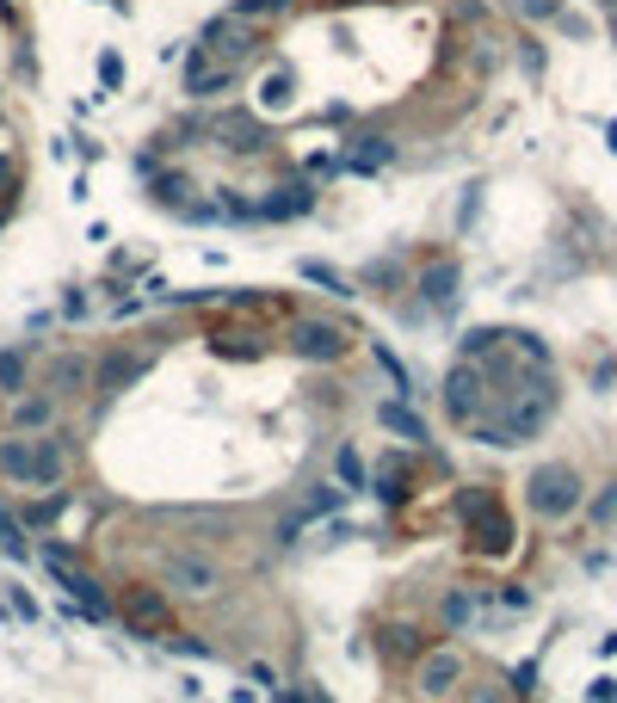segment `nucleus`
I'll return each mask as SVG.
<instances>
[{
	"label": "nucleus",
	"mask_w": 617,
	"mask_h": 703,
	"mask_svg": "<svg viewBox=\"0 0 617 703\" xmlns=\"http://www.w3.org/2000/svg\"><path fill=\"white\" fill-rule=\"evenodd\" d=\"M383 654H389V660H414V666H420V660H426V636H420L414 623H389V629H383Z\"/></svg>",
	"instance_id": "nucleus-16"
},
{
	"label": "nucleus",
	"mask_w": 617,
	"mask_h": 703,
	"mask_svg": "<svg viewBox=\"0 0 617 703\" xmlns=\"http://www.w3.org/2000/svg\"><path fill=\"white\" fill-rule=\"evenodd\" d=\"M445 407H451L457 426H482L488 420V364L482 358H463L445 377Z\"/></svg>",
	"instance_id": "nucleus-4"
},
{
	"label": "nucleus",
	"mask_w": 617,
	"mask_h": 703,
	"mask_svg": "<svg viewBox=\"0 0 617 703\" xmlns=\"http://www.w3.org/2000/svg\"><path fill=\"white\" fill-rule=\"evenodd\" d=\"M7 185H13V161H7V155H0V192H7Z\"/></svg>",
	"instance_id": "nucleus-35"
},
{
	"label": "nucleus",
	"mask_w": 617,
	"mask_h": 703,
	"mask_svg": "<svg viewBox=\"0 0 617 703\" xmlns=\"http://www.w3.org/2000/svg\"><path fill=\"white\" fill-rule=\"evenodd\" d=\"M19 383H25V346L0 352V389H19Z\"/></svg>",
	"instance_id": "nucleus-24"
},
{
	"label": "nucleus",
	"mask_w": 617,
	"mask_h": 703,
	"mask_svg": "<svg viewBox=\"0 0 617 703\" xmlns=\"http://www.w3.org/2000/svg\"><path fill=\"white\" fill-rule=\"evenodd\" d=\"M118 81H124V56L105 50V56H99V87H118Z\"/></svg>",
	"instance_id": "nucleus-30"
},
{
	"label": "nucleus",
	"mask_w": 617,
	"mask_h": 703,
	"mask_svg": "<svg viewBox=\"0 0 617 703\" xmlns=\"http://www.w3.org/2000/svg\"><path fill=\"white\" fill-rule=\"evenodd\" d=\"M463 525H469V549L476 555H506L513 549V518L494 494H463Z\"/></svg>",
	"instance_id": "nucleus-3"
},
{
	"label": "nucleus",
	"mask_w": 617,
	"mask_h": 703,
	"mask_svg": "<svg viewBox=\"0 0 617 703\" xmlns=\"http://www.w3.org/2000/svg\"><path fill=\"white\" fill-rule=\"evenodd\" d=\"M309 210H315V185L309 179H290V185H278V192H266L260 204H253V216H272V222L309 216Z\"/></svg>",
	"instance_id": "nucleus-10"
},
{
	"label": "nucleus",
	"mask_w": 617,
	"mask_h": 703,
	"mask_svg": "<svg viewBox=\"0 0 617 703\" xmlns=\"http://www.w3.org/2000/svg\"><path fill=\"white\" fill-rule=\"evenodd\" d=\"M235 74H241L235 62L210 56L204 44H192V50H186V74H179V81H186V93H192V99H216V93H229V87H235Z\"/></svg>",
	"instance_id": "nucleus-7"
},
{
	"label": "nucleus",
	"mask_w": 617,
	"mask_h": 703,
	"mask_svg": "<svg viewBox=\"0 0 617 703\" xmlns=\"http://www.w3.org/2000/svg\"><path fill=\"white\" fill-rule=\"evenodd\" d=\"M599 7H617V0H599Z\"/></svg>",
	"instance_id": "nucleus-37"
},
{
	"label": "nucleus",
	"mask_w": 617,
	"mask_h": 703,
	"mask_svg": "<svg viewBox=\"0 0 617 703\" xmlns=\"http://www.w3.org/2000/svg\"><path fill=\"white\" fill-rule=\"evenodd\" d=\"M0 555H13V562H25V537H19V525L7 512H0Z\"/></svg>",
	"instance_id": "nucleus-28"
},
{
	"label": "nucleus",
	"mask_w": 617,
	"mask_h": 703,
	"mask_svg": "<svg viewBox=\"0 0 617 703\" xmlns=\"http://www.w3.org/2000/svg\"><path fill=\"white\" fill-rule=\"evenodd\" d=\"M0 475L13 488H62L68 444L62 438H0Z\"/></svg>",
	"instance_id": "nucleus-1"
},
{
	"label": "nucleus",
	"mask_w": 617,
	"mask_h": 703,
	"mask_svg": "<svg viewBox=\"0 0 617 703\" xmlns=\"http://www.w3.org/2000/svg\"><path fill=\"white\" fill-rule=\"evenodd\" d=\"M50 574H56V586L68 592V605H75L81 617H93V623L112 617V599L99 592V580H93V574H81V568H68V555H50Z\"/></svg>",
	"instance_id": "nucleus-8"
},
{
	"label": "nucleus",
	"mask_w": 617,
	"mask_h": 703,
	"mask_svg": "<svg viewBox=\"0 0 617 703\" xmlns=\"http://www.w3.org/2000/svg\"><path fill=\"white\" fill-rule=\"evenodd\" d=\"M513 13H525V19H537V25H556V19H562L556 0H513Z\"/></svg>",
	"instance_id": "nucleus-26"
},
{
	"label": "nucleus",
	"mask_w": 617,
	"mask_h": 703,
	"mask_svg": "<svg viewBox=\"0 0 617 703\" xmlns=\"http://www.w3.org/2000/svg\"><path fill=\"white\" fill-rule=\"evenodd\" d=\"M260 105H266V111H284V105H290V74H284V68L260 81Z\"/></svg>",
	"instance_id": "nucleus-23"
},
{
	"label": "nucleus",
	"mask_w": 617,
	"mask_h": 703,
	"mask_svg": "<svg viewBox=\"0 0 617 703\" xmlns=\"http://www.w3.org/2000/svg\"><path fill=\"white\" fill-rule=\"evenodd\" d=\"M297 278H309V284H321V290H334V296H358L352 278L334 272V266H321V259H297Z\"/></svg>",
	"instance_id": "nucleus-21"
},
{
	"label": "nucleus",
	"mask_w": 617,
	"mask_h": 703,
	"mask_svg": "<svg viewBox=\"0 0 617 703\" xmlns=\"http://www.w3.org/2000/svg\"><path fill=\"white\" fill-rule=\"evenodd\" d=\"M229 13H241V19H253V25H260V19H278V13H284V0H235Z\"/></svg>",
	"instance_id": "nucleus-25"
},
{
	"label": "nucleus",
	"mask_w": 617,
	"mask_h": 703,
	"mask_svg": "<svg viewBox=\"0 0 617 703\" xmlns=\"http://www.w3.org/2000/svg\"><path fill=\"white\" fill-rule=\"evenodd\" d=\"M365 284H383V296L402 284V266H395V259H377V266H365Z\"/></svg>",
	"instance_id": "nucleus-27"
},
{
	"label": "nucleus",
	"mask_w": 617,
	"mask_h": 703,
	"mask_svg": "<svg viewBox=\"0 0 617 703\" xmlns=\"http://www.w3.org/2000/svg\"><path fill=\"white\" fill-rule=\"evenodd\" d=\"M56 420V395H19L13 401V432H44Z\"/></svg>",
	"instance_id": "nucleus-15"
},
{
	"label": "nucleus",
	"mask_w": 617,
	"mask_h": 703,
	"mask_svg": "<svg viewBox=\"0 0 617 703\" xmlns=\"http://www.w3.org/2000/svg\"><path fill=\"white\" fill-rule=\"evenodd\" d=\"M463 703H506L500 685H463Z\"/></svg>",
	"instance_id": "nucleus-32"
},
{
	"label": "nucleus",
	"mask_w": 617,
	"mask_h": 703,
	"mask_svg": "<svg viewBox=\"0 0 617 703\" xmlns=\"http://www.w3.org/2000/svg\"><path fill=\"white\" fill-rule=\"evenodd\" d=\"M340 481H346V488H358V481H365V463H358V451H340Z\"/></svg>",
	"instance_id": "nucleus-31"
},
{
	"label": "nucleus",
	"mask_w": 617,
	"mask_h": 703,
	"mask_svg": "<svg viewBox=\"0 0 617 703\" xmlns=\"http://www.w3.org/2000/svg\"><path fill=\"white\" fill-rule=\"evenodd\" d=\"M278 703H309V691H278Z\"/></svg>",
	"instance_id": "nucleus-36"
},
{
	"label": "nucleus",
	"mask_w": 617,
	"mask_h": 703,
	"mask_svg": "<svg viewBox=\"0 0 617 703\" xmlns=\"http://www.w3.org/2000/svg\"><path fill=\"white\" fill-rule=\"evenodd\" d=\"M525 506H531L537 518H568V512L580 506V475H574L568 463H543V469H531V481H525Z\"/></svg>",
	"instance_id": "nucleus-2"
},
{
	"label": "nucleus",
	"mask_w": 617,
	"mask_h": 703,
	"mask_svg": "<svg viewBox=\"0 0 617 703\" xmlns=\"http://www.w3.org/2000/svg\"><path fill=\"white\" fill-rule=\"evenodd\" d=\"M340 500H346V488H315V494L303 500V512H290V518H284V543H290V537H297V531L309 525V518H321V512H334Z\"/></svg>",
	"instance_id": "nucleus-17"
},
{
	"label": "nucleus",
	"mask_w": 617,
	"mask_h": 703,
	"mask_svg": "<svg viewBox=\"0 0 617 703\" xmlns=\"http://www.w3.org/2000/svg\"><path fill=\"white\" fill-rule=\"evenodd\" d=\"M476 617V599H469V592H451L445 599V623H469Z\"/></svg>",
	"instance_id": "nucleus-29"
},
{
	"label": "nucleus",
	"mask_w": 617,
	"mask_h": 703,
	"mask_svg": "<svg viewBox=\"0 0 617 703\" xmlns=\"http://www.w3.org/2000/svg\"><path fill=\"white\" fill-rule=\"evenodd\" d=\"M457 284H463V266L451 253H439V259H426V272H420V296H426V309H451L457 303Z\"/></svg>",
	"instance_id": "nucleus-9"
},
{
	"label": "nucleus",
	"mask_w": 617,
	"mask_h": 703,
	"mask_svg": "<svg viewBox=\"0 0 617 703\" xmlns=\"http://www.w3.org/2000/svg\"><path fill=\"white\" fill-rule=\"evenodd\" d=\"M463 685V660L457 654H426L420 660V691L426 697H445V691H457Z\"/></svg>",
	"instance_id": "nucleus-13"
},
{
	"label": "nucleus",
	"mask_w": 617,
	"mask_h": 703,
	"mask_svg": "<svg viewBox=\"0 0 617 703\" xmlns=\"http://www.w3.org/2000/svg\"><path fill=\"white\" fill-rule=\"evenodd\" d=\"M389 155H395V148H389V136H358V142L346 148V167H352V173H377Z\"/></svg>",
	"instance_id": "nucleus-18"
},
{
	"label": "nucleus",
	"mask_w": 617,
	"mask_h": 703,
	"mask_svg": "<svg viewBox=\"0 0 617 703\" xmlns=\"http://www.w3.org/2000/svg\"><path fill=\"white\" fill-rule=\"evenodd\" d=\"M142 370H149V352H130V358H112V364H105V377H99V389H105V395H118V389H130V383L142 377Z\"/></svg>",
	"instance_id": "nucleus-20"
},
{
	"label": "nucleus",
	"mask_w": 617,
	"mask_h": 703,
	"mask_svg": "<svg viewBox=\"0 0 617 703\" xmlns=\"http://www.w3.org/2000/svg\"><path fill=\"white\" fill-rule=\"evenodd\" d=\"M593 703H617V679H599L593 685Z\"/></svg>",
	"instance_id": "nucleus-34"
},
{
	"label": "nucleus",
	"mask_w": 617,
	"mask_h": 703,
	"mask_svg": "<svg viewBox=\"0 0 617 703\" xmlns=\"http://www.w3.org/2000/svg\"><path fill=\"white\" fill-rule=\"evenodd\" d=\"M210 136H223L235 155H260L266 148V130H260V118H247V111H223V118L210 124Z\"/></svg>",
	"instance_id": "nucleus-12"
},
{
	"label": "nucleus",
	"mask_w": 617,
	"mask_h": 703,
	"mask_svg": "<svg viewBox=\"0 0 617 703\" xmlns=\"http://www.w3.org/2000/svg\"><path fill=\"white\" fill-rule=\"evenodd\" d=\"M290 346H297V358H340L346 352V327H334V321H297Z\"/></svg>",
	"instance_id": "nucleus-11"
},
{
	"label": "nucleus",
	"mask_w": 617,
	"mask_h": 703,
	"mask_svg": "<svg viewBox=\"0 0 617 703\" xmlns=\"http://www.w3.org/2000/svg\"><path fill=\"white\" fill-rule=\"evenodd\" d=\"M87 383V364L81 358H62L56 370H50V395H68V389H81Z\"/></svg>",
	"instance_id": "nucleus-22"
},
{
	"label": "nucleus",
	"mask_w": 617,
	"mask_h": 703,
	"mask_svg": "<svg viewBox=\"0 0 617 703\" xmlns=\"http://www.w3.org/2000/svg\"><path fill=\"white\" fill-rule=\"evenodd\" d=\"M118 611H124V623L136 629V636H155V642H167V636H173V605H167V592H161V586H124Z\"/></svg>",
	"instance_id": "nucleus-5"
},
{
	"label": "nucleus",
	"mask_w": 617,
	"mask_h": 703,
	"mask_svg": "<svg viewBox=\"0 0 617 703\" xmlns=\"http://www.w3.org/2000/svg\"><path fill=\"white\" fill-rule=\"evenodd\" d=\"M198 44L210 50V56H223V62H247L253 50H260V25L253 19H241V13H223V19H210L204 31H198Z\"/></svg>",
	"instance_id": "nucleus-6"
},
{
	"label": "nucleus",
	"mask_w": 617,
	"mask_h": 703,
	"mask_svg": "<svg viewBox=\"0 0 617 703\" xmlns=\"http://www.w3.org/2000/svg\"><path fill=\"white\" fill-rule=\"evenodd\" d=\"M167 586H179V592H216V568L210 562H198V555H173L167 562Z\"/></svg>",
	"instance_id": "nucleus-14"
},
{
	"label": "nucleus",
	"mask_w": 617,
	"mask_h": 703,
	"mask_svg": "<svg viewBox=\"0 0 617 703\" xmlns=\"http://www.w3.org/2000/svg\"><path fill=\"white\" fill-rule=\"evenodd\" d=\"M531 685H537V660H525L519 673H513V691H531Z\"/></svg>",
	"instance_id": "nucleus-33"
},
{
	"label": "nucleus",
	"mask_w": 617,
	"mask_h": 703,
	"mask_svg": "<svg viewBox=\"0 0 617 703\" xmlns=\"http://www.w3.org/2000/svg\"><path fill=\"white\" fill-rule=\"evenodd\" d=\"M377 426H389V432H402V438L426 444V420L414 414V407H402V401H383V407H377Z\"/></svg>",
	"instance_id": "nucleus-19"
}]
</instances>
